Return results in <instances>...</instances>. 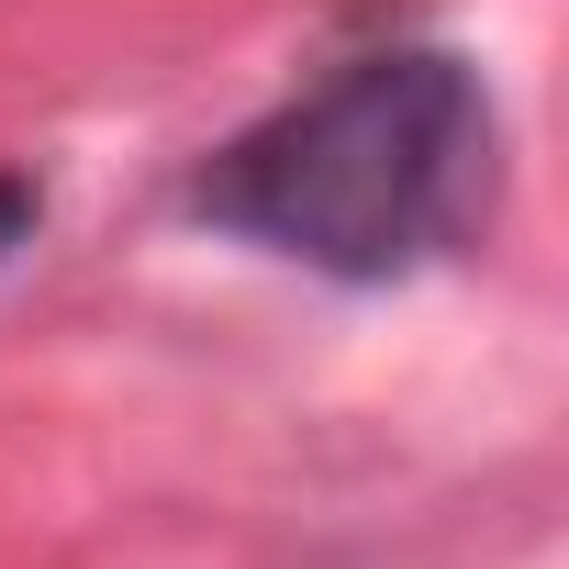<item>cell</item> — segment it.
<instances>
[{
  "instance_id": "cell-2",
  "label": "cell",
  "mask_w": 569,
  "mask_h": 569,
  "mask_svg": "<svg viewBox=\"0 0 569 569\" xmlns=\"http://www.w3.org/2000/svg\"><path fill=\"white\" fill-rule=\"evenodd\" d=\"M34 212H46V190H34L23 168H0V257H12V246L34 234Z\"/></svg>"
},
{
  "instance_id": "cell-1",
  "label": "cell",
  "mask_w": 569,
  "mask_h": 569,
  "mask_svg": "<svg viewBox=\"0 0 569 569\" xmlns=\"http://www.w3.org/2000/svg\"><path fill=\"white\" fill-rule=\"evenodd\" d=\"M491 90L447 46H380L325 90L279 101L268 123H246L190 179V212L369 291V279H413L425 257L469 246V223L491 212Z\"/></svg>"
}]
</instances>
